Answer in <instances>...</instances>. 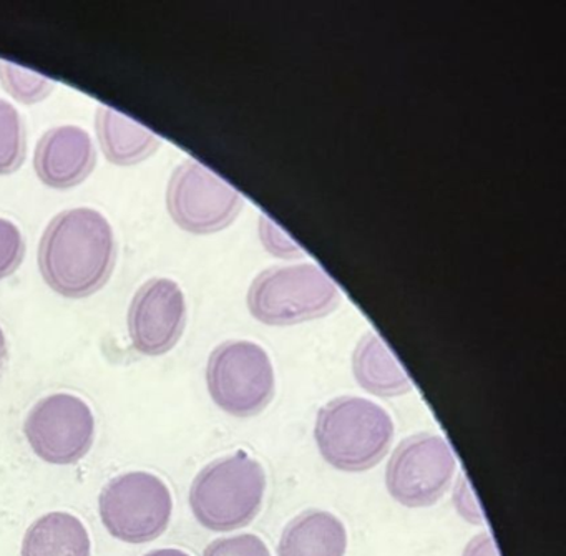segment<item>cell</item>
<instances>
[{
  "instance_id": "obj_1",
  "label": "cell",
  "mask_w": 566,
  "mask_h": 556,
  "mask_svg": "<svg viewBox=\"0 0 566 556\" xmlns=\"http://www.w3.org/2000/svg\"><path fill=\"white\" fill-rule=\"evenodd\" d=\"M117 261L114 228L101 211L72 208L45 228L39 267L45 283L64 297L81 300L101 291Z\"/></svg>"
},
{
  "instance_id": "obj_2",
  "label": "cell",
  "mask_w": 566,
  "mask_h": 556,
  "mask_svg": "<svg viewBox=\"0 0 566 556\" xmlns=\"http://www.w3.org/2000/svg\"><path fill=\"white\" fill-rule=\"evenodd\" d=\"M392 417L364 397L343 396L317 412L314 439L321 457L340 472H366L382 462L392 445Z\"/></svg>"
},
{
  "instance_id": "obj_3",
  "label": "cell",
  "mask_w": 566,
  "mask_h": 556,
  "mask_svg": "<svg viewBox=\"0 0 566 556\" xmlns=\"http://www.w3.org/2000/svg\"><path fill=\"white\" fill-rule=\"evenodd\" d=\"M266 473L247 452L233 453L205 466L190 489L195 518L211 532H233L250 525L263 506Z\"/></svg>"
},
{
  "instance_id": "obj_4",
  "label": "cell",
  "mask_w": 566,
  "mask_h": 556,
  "mask_svg": "<svg viewBox=\"0 0 566 556\" xmlns=\"http://www.w3.org/2000/svg\"><path fill=\"white\" fill-rule=\"evenodd\" d=\"M339 287L317 264L271 267L254 277L248 307L268 326H293L319 319L336 310Z\"/></svg>"
},
{
  "instance_id": "obj_5",
  "label": "cell",
  "mask_w": 566,
  "mask_h": 556,
  "mask_svg": "<svg viewBox=\"0 0 566 556\" xmlns=\"http://www.w3.org/2000/svg\"><path fill=\"white\" fill-rule=\"evenodd\" d=\"M207 386L223 412L240 419L258 416L276 392L273 363L251 340H227L208 359Z\"/></svg>"
},
{
  "instance_id": "obj_6",
  "label": "cell",
  "mask_w": 566,
  "mask_h": 556,
  "mask_svg": "<svg viewBox=\"0 0 566 556\" xmlns=\"http://www.w3.org/2000/svg\"><path fill=\"white\" fill-rule=\"evenodd\" d=\"M98 512L114 538L142 545L164 535L170 525L174 499L160 476L148 472L124 473L102 490Z\"/></svg>"
},
{
  "instance_id": "obj_7",
  "label": "cell",
  "mask_w": 566,
  "mask_h": 556,
  "mask_svg": "<svg viewBox=\"0 0 566 556\" xmlns=\"http://www.w3.org/2000/svg\"><path fill=\"white\" fill-rule=\"evenodd\" d=\"M455 470V455L443 437L416 433L397 445L387 463V492L409 508L432 506L450 489Z\"/></svg>"
},
{
  "instance_id": "obj_8",
  "label": "cell",
  "mask_w": 566,
  "mask_h": 556,
  "mask_svg": "<svg viewBox=\"0 0 566 556\" xmlns=\"http://www.w3.org/2000/svg\"><path fill=\"white\" fill-rule=\"evenodd\" d=\"M243 204L240 191L191 158L178 165L168 181V213L188 233L224 230L237 220Z\"/></svg>"
},
{
  "instance_id": "obj_9",
  "label": "cell",
  "mask_w": 566,
  "mask_h": 556,
  "mask_svg": "<svg viewBox=\"0 0 566 556\" xmlns=\"http://www.w3.org/2000/svg\"><path fill=\"white\" fill-rule=\"evenodd\" d=\"M24 432L39 459L51 465H74L94 445V413L81 397L52 394L32 407Z\"/></svg>"
},
{
  "instance_id": "obj_10",
  "label": "cell",
  "mask_w": 566,
  "mask_h": 556,
  "mask_svg": "<svg viewBox=\"0 0 566 556\" xmlns=\"http://www.w3.org/2000/svg\"><path fill=\"white\" fill-rule=\"evenodd\" d=\"M132 346L144 356H164L174 349L187 326V301L180 284L154 277L142 284L128 310Z\"/></svg>"
},
{
  "instance_id": "obj_11",
  "label": "cell",
  "mask_w": 566,
  "mask_h": 556,
  "mask_svg": "<svg viewBox=\"0 0 566 556\" xmlns=\"http://www.w3.org/2000/svg\"><path fill=\"white\" fill-rule=\"evenodd\" d=\"M97 165L91 135L75 125H61L45 132L34 154L39 180L55 190L84 183Z\"/></svg>"
},
{
  "instance_id": "obj_12",
  "label": "cell",
  "mask_w": 566,
  "mask_h": 556,
  "mask_svg": "<svg viewBox=\"0 0 566 556\" xmlns=\"http://www.w3.org/2000/svg\"><path fill=\"white\" fill-rule=\"evenodd\" d=\"M344 523L324 510H306L287 523L277 545V556H346Z\"/></svg>"
},
{
  "instance_id": "obj_13",
  "label": "cell",
  "mask_w": 566,
  "mask_h": 556,
  "mask_svg": "<svg viewBox=\"0 0 566 556\" xmlns=\"http://www.w3.org/2000/svg\"><path fill=\"white\" fill-rule=\"evenodd\" d=\"M353 374L367 392L379 397H399L413 389L412 379L390 353L382 337L369 331L353 353Z\"/></svg>"
},
{
  "instance_id": "obj_14",
  "label": "cell",
  "mask_w": 566,
  "mask_h": 556,
  "mask_svg": "<svg viewBox=\"0 0 566 556\" xmlns=\"http://www.w3.org/2000/svg\"><path fill=\"white\" fill-rule=\"evenodd\" d=\"M95 128L105 158L118 167L147 160L161 145L154 132L107 105L98 107Z\"/></svg>"
},
{
  "instance_id": "obj_15",
  "label": "cell",
  "mask_w": 566,
  "mask_h": 556,
  "mask_svg": "<svg viewBox=\"0 0 566 556\" xmlns=\"http://www.w3.org/2000/svg\"><path fill=\"white\" fill-rule=\"evenodd\" d=\"M87 528L77 516L52 512L32 523L22 542L21 556H91Z\"/></svg>"
},
{
  "instance_id": "obj_16",
  "label": "cell",
  "mask_w": 566,
  "mask_h": 556,
  "mask_svg": "<svg viewBox=\"0 0 566 556\" xmlns=\"http://www.w3.org/2000/svg\"><path fill=\"white\" fill-rule=\"evenodd\" d=\"M25 125L14 105L0 98V175H11L25 160Z\"/></svg>"
},
{
  "instance_id": "obj_17",
  "label": "cell",
  "mask_w": 566,
  "mask_h": 556,
  "mask_svg": "<svg viewBox=\"0 0 566 556\" xmlns=\"http://www.w3.org/2000/svg\"><path fill=\"white\" fill-rule=\"evenodd\" d=\"M0 84L15 101L34 105L45 101L54 91V82L38 72L0 59Z\"/></svg>"
},
{
  "instance_id": "obj_18",
  "label": "cell",
  "mask_w": 566,
  "mask_h": 556,
  "mask_svg": "<svg viewBox=\"0 0 566 556\" xmlns=\"http://www.w3.org/2000/svg\"><path fill=\"white\" fill-rule=\"evenodd\" d=\"M25 243L18 224L0 218V280L11 276L24 260Z\"/></svg>"
},
{
  "instance_id": "obj_19",
  "label": "cell",
  "mask_w": 566,
  "mask_h": 556,
  "mask_svg": "<svg viewBox=\"0 0 566 556\" xmlns=\"http://www.w3.org/2000/svg\"><path fill=\"white\" fill-rule=\"evenodd\" d=\"M203 556H271L270 548L253 533L214 539L207 546Z\"/></svg>"
},
{
  "instance_id": "obj_20",
  "label": "cell",
  "mask_w": 566,
  "mask_h": 556,
  "mask_svg": "<svg viewBox=\"0 0 566 556\" xmlns=\"http://www.w3.org/2000/svg\"><path fill=\"white\" fill-rule=\"evenodd\" d=\"M260 238L266 250L276 256L300 258L304 254V251L266 217L260 220Z\"/></svg>"
},
{
  "instance_id": "obj_21",
  "label": "cell",
  "mask_w": 566,
  "mask_h": 556,
  "mask_svg": "<svg viewBox=\"0 0 566 556\" xmlns=\"http://www.w3.org/2000/svg\"><path fill=\"white\" fill-rule=\"evenodd\" d=\"M453 506H455L457 513L473 525H482L483 512L480 508L479 500H476L475 492H473L472 485H470L469 479L465 473L457 479L455 486H453Z\"/></svg>"
},
{
  "instance_id": "obj_22",
  "label": "cell",
  "mask_w": 566,
  "mask_h": 556,
  "mask_svg": "<svg viewBox=\"0 0 566 556\" xmlns=\"http://www.w3.org/2000/svg\"><path fill=\"white\" fill-rule=\"evenodd\" d=\"M462 556H500L499 549H496L495 539L490 535L489 532L480 533V535L473 536L469 543H467L465 549H463Z\"/></svg>"
},
{
  "instance_id": "obj_23",
  "label": "cell",
  "mask_w": 566,
  "mask_h": 556,
  "mask_svg": "<svg viewBox=\"0 0 566 556\" xmlns=\"http://www.w3.org/2000/svg\"><path fill=\"white\" fill-rule=\"evenodd\" d=\"M145 556H191L188 555L184 549L177 548H164V549H154V552L148 553Z\"/></svg>"
},
{
  "instance_id": "obj_24",
  "label": "cell",
  "mask_w": 566,
  "mask_h": 556,
  "mask_svg": "<svg viewBox=\"0 0 566 556\" xmlns=\"http://www.w3.org/2000/svg\"><path fill=\"white\" fill-rule=\"evenodd\" d=\"M6 359H8V340H6L4 331L0 327V373L4 369Z\"/></svg>"
}]
</instances>
